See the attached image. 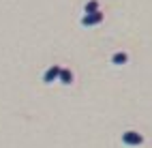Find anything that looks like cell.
<instances>
[{
  "mask_svg": "<svg viewBox=\"0 0 152 148\" xmlns=\"http://www.w3.org/2000/svg\"><path fill=\"white\" fill-rule=\"evenodd\" d=\"M105 13L103 11H94V13H86L82 17V26H99L101 22H103Z\"/></svg>",
  "mask_w": 152,
  "mask_h": 148,
  "instance_id": "obj_3",
  "label": "cell"
},
{
  "mask_svg": "<svg viewBox=\"0 0 152 148\" xmlns=\"http://www.w3.org/2000/svg\"><path fill=\"white\" fill-rule=\"evenodd\" d=\"M129 62V54L126 52H116L114 56H111V64H116V67H122Z\"/></svg>",
  "mask_w": 152,
  "mask_h": 148,
  "instance_id": "obj_4",
  "label": "cell"
},
{
  "mask_svg": "<svg viewBox=\"0 0 152 148\" xmlns=\"http://www.w3.org/2000/svg\"><path fill=\"white\" fill-rule=\"evenodd\" d=\"M60 84H64V86H69L71 82H73V73H71V69H62V73H60V80H58Z\"/></svg>",
  "mask_w": 152,
  "mask_h": 148,
  "instance_id": "obj_5",
  "label": "cell"
},
{
  "mask_svg": "<svg viewBox=\"0 0 152 148\" xmlns=\"http://www.w3.org/2000/svg\"><path fill=\"white\" fill-rule=\"evenodd\" d=\"M60 73H62V67H60V64H52V67L43 73V84H54V82H58V80H60Z\"/></svg>",
  "mask_w": 152,
  "mask_h": 148,
  "instance_id": "obj_1",
  "label": "cell"
},
{
  "mask_svg": "<svg viewBox=\"0 0 152 148\" xmlns=\"http://www.w3.org/2000/svg\"><path fill=\"white\" fill-rule=\"evenodd\" d=\"M122 144H126V146H139V144H144V135L137 133V131H124L122 133Z\"/></svg>",
  "mask_w": 152,
  "mask_h": 148,
  "instance_id": "obj_2",
  "label": "cell"
},
{
  "mask_svg": "<svg viewBox=\"0 0 152 148\" xmlns=\"http://www.w3.org/2000/svg\"><path fill=\"white\" fill-rule=\"evenodd\" d=\"M94 11H101V9H99V0H90V2H86L84 13H94Z\"/></svg>",
  "mask_w": 152,
  "mask_h": 148,
  "instance_id": "obj_6",
  "label": "cell"
}]
</instances>
